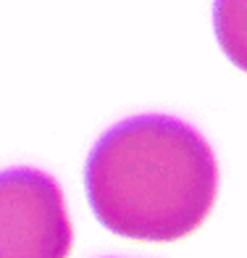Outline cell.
<instances>
[{
    "mask_svg": "<svg viewBox=\"0 0 247 258\" xmlns=\"http://www.w3.org/2000/svg\"><path fill=\"white\" fill-rule=\"evenodd\" d=\"M213 29L226 58L247 72V0H216Z\"/></svg>",
    "mask_w": 247,
    "mask_h": 258,
    "instance_id": "3957f363",
    "label": "cell"
},
{
    "mask_svg": "<svg viewBox=\"0 0 247 258\" xmlns=\"http://www.w3.org/2000/svg\"><path fill=\"white\" fill-rule=\"evenodd\" d=\"M71 240L55 179L34 169L0 174V258H66Z\"/></svg>",
    "mask_w": 247,
    "mask_h": 258,
    "instance_id": "7a4b0ae2",
    "label": "cell"
},
{
    "mask_svg": "<svg viewBox=\"0 0 247 258\" xmlns=\"http://www.w3.org/2000/svg\"><path fill=\"white\" fill-rule=\"evenodd\" d=\"M85 187L108 232L171 242L205 221L216 201L218 166L190 124L171 116H134L98 140Z\"/></svg>",
    "mask_w": 247,
    "mask_h": 258,
    "instance_id": "6da1fadb",
    "label": "cell"
}]
</instances>
